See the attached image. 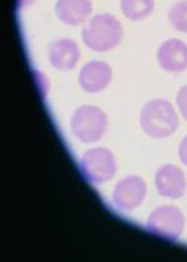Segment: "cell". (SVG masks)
Returning a JSON list of instances; mask_svg holds the SVG:
<instances>
[{
  "instance_id": "ba28073f",
  "label": "cell",
  "mask_w": 187,
  "mask_h": 262,
  "mask_svg": "<svg viewBox=\"0 0 187 262\" xmlns=\"http://www.w3.org/2000/svg\"><path fill=\"white\" fill-rule=\"evenodd\" d=\"M112 82V69L105 61H89L83 66L78 74L81 89L89 94H99Z\"/></svg>"
},
{
  "instance_id": "8992f818",
  "label": "cell",
  "mask_w": 187,
  "mask_h": 262,
  "mask_svg": "<svg viewBox=\"0 0 187 262\" xmlns=\"http://www.w3.org/2000/svg\"><path fill=\"white\" fill-rule=\"evenodd\" d=\"M146 193L147 185L143 178L137 175L125 177L117 182L112 193V202L120 210H134L145 202Z\"/></svg>"
},
{
  "instance_id": "6da1fadb",
  "label": "cell",
  "mask_w": 187,
  "mask_h": 262,
  "mask_svg": "<svg viewBox=\"0 0 187 262\" xmlns=\"http://www.w3.org/2000/svg\"><path fill=\"white\" fill-rule=\"evenodd\" d=\"M122 24L112 14H96L90 16L81 31L84 45L94 52H108L115 49L122 40Z\"/></svg>"
},
{
  "instance_id": "277c9868",
  "label": "cell",
  "mask_w": 187,
  "mask_h": 262,
  "mask_svg": "<svg viewBox=\"0 0 187 262\" xmlns=\"http://www.w3.org/2000/svg\"><path fill=\"white\" fill-rule=\"evenodd\" d=\"M184 213L174 205H164L152 210L146 221L147 230L152 234L167 240H177L184 230Z\"/></svg>"
},
{
  "instance_id": "5bb4252c",
  "label": "cell",
  "mask_w": 187,
  "mask_h": 262,
  "mask_svg": "<svg viewBox=\"0 0 187 262\" xmlns=\"http://www.w3.org/2000/svg\"><path fill=\"white\" fill-rule=\"evenodd\" d=\"M175 102H177V107H178L180 114L187 120V84H184L183 88H180V91L177 92Z\"/></svg>"
},
{
  "instance_id": "5b68a950",
  "label": "cell",
  "mask_w": 187,
  "mask_h": 262,
  "mask_svg": "<svg viewBox=\"0 0 187 262\" xmlns=\"http://www.w3.org/2000/svg\"><path fill=\"white\" fill-rule=\"evenodd\" d=\"M81 170L93 184L109 182L117 173V160L114 152L105 147H96L83 154Z\"/></svg>"
},
{
  "instance_id": "7a4b0ae2",
  "label": "cell",
  "mask_w": 187,
  "mask_h": 262,
  "mask_svg": "<svg viewBox=\"0 0 187 262\" xmlns=\"http://www.w3.org/2000/svg\"><path fill=\"white\" fill-rule=\"evenodd\" d=\"M140 127L147 137L164 139L177 130L180 119L174 105L167 99H152L140 111Z\"/></svg>"
},
{
  "instance_id": "3957f363",
  "label": "cell",
  "mask_w": 187,
  "mask_h": 262,
  "mask_svg": "<svg viewBox=\"0 0 187 262\" xmlns=\"http://www.w3.org/2000/svg\"><path fill=\"white\" fill-rule=\"evenodd\" d=\"M108 127V116L96 105H83L72 113L71 130L83 144H92L103 138Z\"/></svg>"
},
{
  "instance_id": "52a82bcc",
  "label": "cell",
  "mask_w": 187,
  "mask_h": 262,
  "mask_svg": "<svg viewBox=\"0 0 187 262\" xmlns=\"http://www.w3.org/2000/svg\"><path fill=\"white\" fill-rule=\"evenodd\" d=\"M155 187L162 197L180 199L184 195L187 190L186 175L178 166H162L155 173Z\"/></svg>"
},
{
  "instance_id": "9a60e30c",
  "label": "cell",
  "mask_w": 187,
  "mask_h": 262,
  "mask_svg": "<svg viewBox=\"0 0 187 262\" xmlns=\"http://www.w3.org/2000/svg\"><path fill=\"white\" fill-rule=\"evenodd\" d=\"M178 157H180L181 163L187 166V135L181 139V142L178 145Z\"/></svg>"
},
{
  "instance_id": "7c38bea8",
  "label": "cell",
  "mask_w": 187,
  "mask_h": 262,
  "mask_svg": "<svg viewBox=\"0 0 187 262\" xmlns=\"http://www.w3.org/2000/svg\"><path fill=\"white\" fill-rule=\"evenodd\" d=\"M121 11L128 19L139 21L153 12L155 0H121Z\"/></svg>"
},
{
  "instance_id": "8fae6325",
  "label": "cell",
  "mask_w": 187,
  "mask_h": 262,
  "mask_svg": "<svg viewBox=\"0 0 187 262\" xmlns=\"http://www.w3.org/2000/svg\"><path fill=\"white\" fill-rule=\"evenodd\" d=\"M93 12L92 0H56L55 14L67 26L86 24Z\"/></svg>"
},
{
  "instance_id": "4fadbf2b",
  "label": "cell",
  "mask_w": 187,
  "mask_h": 262,
  "mask_svg": "<svg viewBox=\"0 0 187 262\" xmlns=\"http://www.w3.org/2000/svg\"><path fill=\"white\" fill-rule=\"evenodd\" d=\"M168 19L175 30L187 33V0H178L170 8Z\"/></svg>"
},
{
  "instance_id": "9c48e42d",
  "label": "cell",
  "mask_w": 187,
  "mask_h": 262,
  "mask_svg": "<svg viewBox=\"0 0 187 262\" xmlns=\"http://www.w3.org/2000/svg\"><path fill=\"white\" fill-rule=\"evenodd\" d=\"M158 64L167 73H183L187 70V43L180 39H167L156 51Z\"/></svg>"
},
{
  "instance_id": "30bf717a",
  "label": "cell",
  "mask_w": 187,
  "mask_h": 262,
  "mask_svg": "<svg viewBox=\"0 0 187 262\" xmlns=\"http://www.w3.org/2000/svg\"><path fill=\"white\" fill-rule=\"evenodd\" d=\"M80 46L72 39H56L47 49V58L52 67L59 71H71L80 61Z\"/></svg>"
}]
</instances>
